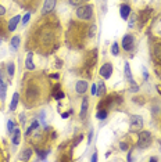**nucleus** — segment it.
Segmentation results:
<instances>
[{
	"label": "nucleus",
	"instance_id": "f257e3e1",
	"mask_svg": "<svg viewBox=\"0 0 161 162\" xmlns=\"http://www.w3.org/2000/svg\"><path fill=\"white\" fill-rule=\"evenodd\" d=\"M76 15L80 20L89 21L92 18V15H93V7L92 6H80L79 9L76 10Z\"/></svg>",
	"mask_w": 161,
	"mask_h": 162
},
{
	"label": "nucleus",
	"instance_id": "f03ea898",
	"mask_svg": "<svg viewBox=\"0 0 161 162\" xmlns=\"http://www.w3.org/2000/svg\"><path fill=\"white\" fill-rule=\"evenodd\" d=\"M150 140H151V136L147 132H140L139 133V141H138V147L139 148H146L147 145L150 144Z\"/></svg>",
	"mask_w": 161,
	"mask_h": 162
},
{
	"label": "nucleus",
	"instance_id": "7ed1b4c3",
	"mask_svg": "<svg viewBox=\"0 0 161 162\" xmlns=\"http://www.w3.org/2000/svg\"><path fill=\"white\" fill-rule=\"evenodd\" d=\"M142 126H143V119H142V117H139V115L130 117V130L138 132L142 129Z\"/></svg>",
	"mask_w": 161,
	"mask_h": 162
},
{
	"label": "nucleus",
	"instance_id": "20e7f679",
	"mask_svg": "<svg viewBox=\"0 0 161 162\" xmlns=\"http://www.w3.org/2000/svg\"><path fill=\"white\" fill-rule=\"evenodd\" d=\"M122 47L125 49V51L133 50V36L132 35H125L122 38Z\"/></svg>",
	"mask_w": 161,
	"mask_h": 162
},
{
	"label": "nucleus",
	"instance_id": "39448f33",
	"mask_svg": "<svg viewBox=\"0 0 161 162\" xmlns=\"http://www.w3.org/2000/svg\"><path fill=\"white\" fill-rule=\"evenodd\" d=\"M111 73H113V65H111L110 62H107V64H104L101 67V69H100V75H101L104 79H108L111 76Z\"/></svg>",
	"mask_w": 161,
	"mask_h": 162
},
{
	"label": "nucleus",
	"instance_id": "423d86ee",
	"mask_svg": "<svg viewBox=\"0 0 161 162\" xmlns=\"http://www.w3.org/2000/svg\"><path fill=\"white\" fill-rule=\"evenodd\" d=\"M56 2H57V0H44L43 9H42V14H47V13L53 11V9L56 7Z\"/></svg>",
	"mask_w": 161,
	"mask_h": 162
},
{
	"label": "nucleus",
	"instance_id": "0eeeda50",
	"mask_svg": "<svg viewBox=\"0 0 161 162\" xmlns=\"http://www.w3.org/2000/svg\"><path fill=\"white\" fill-rule=\"evenodd\" d=\"M119 14H121L122 20H126L130 14V7L128 6V4H122V6L119 7Z\"/></svg>",
	"mask_w": 161,
	"mask_h": 162
},
{
	"label": "nucleus",
	"instance_id": "6e6552de",
	"mask_svg": "<svg viewBox=\"0 0 161 162\" xmlns=\"http://www.w3.org/2000/svg\"><path fill=\"white\" fill-rule=\"evenodd\" d=\"M75 89H76V93L83 94V93L88 90V83H86L85 81H79V82H76V86H75Z\"/></svg>",
	"mask_w": 161,
	"mask_h": 162
},
{
	"label": "nucleus",
	"instance_id": "1a4fd4ad",
	"mask_svg": "<svg viewBox=\"0 0 161 162\" xmlns=\"http://www.w3.org/2000/svg\"><path fill=\"white\" fill-rule=\"evenodd\" d=\"M19 20H21V17L19 15H15L14 18H11L10 20V22H8V31H15V28H17V25H18V22H19Z\"/></svg>",
	"mask_w": 161,
	"mask_h": 162
},
{
	"label": "nucleus",
	"instance_id": "9d476101",
	"mask_svg": "<svg viewBox=\"0 0 161 162\" xmlns=\"http://www.w3.org/2000/svg\"><path fill=\"white\" fill-rule=\"evenodd\" d=\"M13 144L14 145H18L19 141H21V132H19V129H14L13 132Z\"/></svg>",
	"mask_w": 161,
	"mask_h": 162
},
{
	"label": "nucleus",
	"instance_id": "9b49d317",
	"mask_svg": "<svg viewBox=\"0 0 161 162\" xmlns=\"http://www.w3.org/2000/svg\"><path fill=\"white\" fill-rule=\"evenodd\" d=\"M88 97H83L82 100V108H80V118H85L86 117V112H88Z\"/></svg>",
	"mask_w": 161,
	"mask_h": 162
},
{
	"label": "nucleus",
	"instance_id": "f8f14e48",
	"mask_svg": "<svg viewBox=\"0 0 161 162\" xmlns=\"http://www.w3.org/2000/svg\"><path fill=\"white\" fill-rule=\"evenodd\" d=\"M6 93H7V86H6V83L3 82V79L0 78V98H2L3 101L6 100Z\"/></svg>",
	"mask_w": 161,
	"mask_h": 162
},
{
	"label": "nucleus",
	"instance_id": "ddd939ff",
	"mask_svg": "<svg viewBox=\"0 0 161 162\" xmlns=\"http://www.w3.org/2000/svg\"><path fill=\"white\" fill-rule=\"evenodd\" d=\"M32 53H28V56H27V61H25V65H27V68L29 71H33L35 69V64H33V61H32Z\"/></svg>",
	"mask_w": 161,
	"mask_h": 162
},
{
	"label": "nucleus",
	"instance_id": "4468645a",
	"mask_svg": "<svg viewBox=\"0 0 161 162\" xmlns=\"http://www.w3.org/2000/svg\"><path fill=\"white\" fill-rule=\"evenodd\" d=\"M124 73L125 76H126V79L130 82V83H133V79H132V72H130V67L128 62H125V67H124Z\"/></svg>",
	"mask_w": 161,
	"mask_h": 162
},
{
	"label": "nucleus",
	"instance_id": "2eb2a0df",
	"mask_svg": "<svg viewBox=\"0 0 161 162\" xmlns=\"http://www.w3.org/2000/svg\"><path fill=\"white\" fill-rule=\"evenodd\" d=\"M18 93H14V96H13V100H11V104H10V109L11 111H14V109L17 108V104H18Z\"/></svg>",
	"mask_w": 161,
	"mask_h": 162
},
{
	"label": "nucleus",
	"instance_id": "dca6fc26",
	"mask_svg": "<svg viewBox=\"0 0 161 162\" xmlns=\"http://www.w3.org/2000/svg\"><path fill=\"white\" fill-rule=\"evenodd\" d=\"M19 46V36H14L13 39H11V49L13 50H17Z\"/></svg>",
	"mask_w": 161,
	"mask_h": 162
},
{
	"label": "nucleus",
	"instance_id": "f3484780",
	"mask_svg": "<svg viewBox=\"0 0 161 162\" xmlns=\"http://www.w3.org/2000/svg\"><path fill=\"white\" fill-rule=\"evenodd\" d=\"M154 56H155V58L161 61V43H160V45H155V47H154Z\"/></svg>",
	"mask_w": 161,
	"mask_h": 162
},
{
	"label": "nucleus",
	"instance_id": "a211bd4d",
	"mask_svg": "<svg viewBox=\"0 0 161 162\" xmlns=\"http://www.w3.org/2000/svg\"><path fill=\"white\" fill-rule=\"evenodd\" d=\"M22 152H24V154H22V156H21V158H22V159H27V161L31 158V155H32V150H29V148L24 150Z\"/></svg>",
	"mask_w": 161,
	"mask_h": 162
},
{
	"label": "nucleus",
	"instance_id": "6ab92c4d",
	"mask_svg": "<svg viewBox=\"0 0 161 162\" xmlns=\"http://www.w3.org/2000/svg\"><path fill=\"white\" fill-rule=\"evenodd\" d=\"M38 126H39V122H38V121H33V123H32V125H31V128L27 130V134L32 133V132L35 130V129H38Z\"/></svg>",
	"mask_w": 161,
	"mask_h": 162
},
{
	"label": "nucleus",
	"instance_id": "aec40b11",
	"mask_svg": "<svg viewBox=\"0 0 161 162\" xmlns=\"http://www.w3.org/2000/svg\"><path fill=\"white\" fill-rule=\"evenodd\" d=\"M7 71H8V75H10V76H14V72H15V67H14L13 62H10V64H8Z\"/></svg>",
	"mask_w": 161,
	"mask_h": 162
},
{
	"label": "nucleus",
	"instance_id": "412c9836",
	"mask_svg": "<svg viewBox=\"0 0 161 162\" xmlns=\"http://www.w3.org/2000/svg\"><path fill=\"white\" fill-rule=\"evenodd\" d=\"M7 130L10 132V133H13L14 132V122L13 121H8L7 122Z\"/></svg>",
	"mask_w": 161,
	"mask_h": 162
},
{
	"label": "nucleus",
	"instance_id": "4be33fe9",
	"mask_svg": "<svg viewBox=\"0 0 161 162\" xmlns=\"http://www.w3.org/2000/svg\"><path fill=\"white\" fill-rule=\"evenodd\" d=\"M99 119H104L105 117H107V111H99L97 112V115H96Z\"/></svg>",
	"mask_w": 161,
	"mask_h": 162
},
{
	"label": "nucleus",
	"instance_id": "5701e85b",
	"mask_svg": "<svg viewBox=\"0 0 161 162\" xmlns=\"http://www.w3.org/2000/svg\"><path fill=\"white\" fill-rule=\"evenodd\" d=\"M111 51H113L114 56H117V54H118V45H117V43H114V45L111 46Z\"/></svg>",
	"mask_w": 161,
	"mask_h": 162
},
{
	"label": "nucleus",
	"instance_id": "b1692460",
	"mask_svg": "<svg viewBox=\"0 0 161 162\" xmlns=\"http://www.w3.org/2000/svg\"><path fill=\"white\" fill-rule=\"evenodd\" d=\"M83 0H69V4H72V6H80Z\"/></svg>",
	"mask_w": 161,
	"mask_h": 162
},
{
	"label": "nucleus",
	"instance_id": "393cba45",
	"mask_svg": "<svg viewBox=\"0 0 161 162\" xmlns=\"http://www.w3.org/2000/svg\"><path fill=\"white\" fill-rule=\"evenodd\" d=\"M29 17H31V14H29V13H27V14L24 15V18H22V24H24V25L28 22V21H29Z\"/></svg>",
	"mask_w": 161,
	"mask_h": 162
},
{
	"label": "nucleus",
	"instance_id": "a878e982",
	"mask_svg": "<svg viewBox=\"0 0 161 162\" xmlns=\"http://www.w3.org/2000/svg\"><path fill=\"white\" fill-rule=\"evenodd\" d=\"M119 147H121L122 151H126V150H128V145L125 144V143H121V144H119Z\"/></svg>",
	"mask_w": 161,
	"mask_h": 162
},
{
	"label": "nucleus",
	"instance_id": "bb28decb",
	"mask_svg": "<svg viewBox=\"0 0 161 162\" xmlns=\"http://www.w3.org/2000/svg\"><path fill=\"white\" fill-rule=\"evenodd\" d=\"M92 94H97V87H96V85H92Z\"/></svg>",
	"mask_w": 161,
	"mask_h": 162
},
{
	"label": "nucleus",
	"instance_id": "cd10ccee",
	"mask_svg": "<svg viewBox=\"0 0 161 162\" xmlns=\"http://www.w3.org/2000/svg\"><path fill=\"white\" fill-rule=\"evenodd\" d=\"M63 97H64V93H61V92H58L57 94H56V98H58V100H61Z\"/></svg>",
	"mask_w": 161,
	"mask_h": 162
},
{
	"label": "nucleus",
	"instance_id": "c85d7f7f",
	"mask_svg": "<svg viewBox=\"0 0 161 162\" xmlns=\"http://www.w3.org/2000/svg\"><path fill=\"white\" fill-rule=\"evenodd\" d=\"M39 155H40V158L43 159V158H46V155H47V152L46 151H40V152H39Z\"/></svg>",
	"mask_w": 161,
	"mask_h": 162
},
{
	"label": "nucleus",
	"instance_id": "c756f323",
	"mask_svg": "<svg viewBox=\"0 0 161 162\" xmlns=\"http://www.w3.org/2000/svg\"><path fill=\"white\" fill-rule=\"evenodd\" d=\"M4 13H6V9L3 6H0V15H4Z\"/></svg>",
	"mask_w": 161,
	"mask_h": 162
},
{
	"label": "nucleus",
	"instance_id": "7c9ffc66",
	"mask_svg": "<svg viewBox=\"0 0 161 162\" xmlns=\"http://www.w3.org/2000/svg\"><path fill=\"white\" fill-rule=\"evenodd\" d=\"M100 93H104V85L100 83Z\"/></svg>",
	"mask_w": 161,
	"mask_h": 162
},
{
	"label": "nucleus",
	"instance_id": "2f4dec72",
	"mask_svg": "<svg viewBox=\"0 0 161 162\" xmlns=\"http://www.w3.org/2000/svg\"><path fill=\"white\" fill-rule=\"evenodd\" d=\"M61 117H63V118H68V117H69V112H64V114L61 115Z\"/></svg>",
	"mask_w": 161,
	"mask_h": 162
},
{
	"label": "nucleus",
	"instance_id": "473e14b6",
	"mask_svg": "<svg viewBox=\"0 0 161 162\" xmlns=\"http://www.w3.org/2000/svg\"><path fill=\"white\" fill-rule=\"evenodd\" d=\"M92 161H97V154H93V156H92Z\"/></svg>",
	"mask_w": 161,
	"mask_h": 162
}]
</instances>
